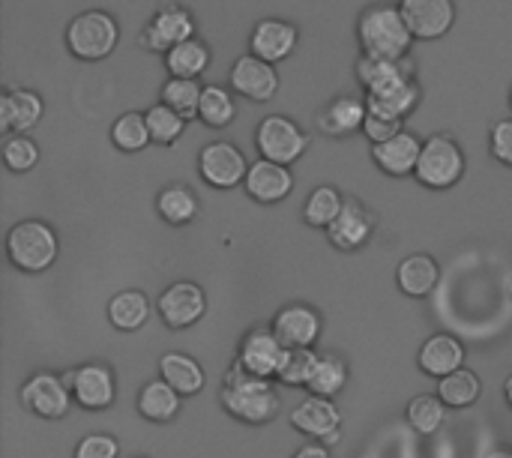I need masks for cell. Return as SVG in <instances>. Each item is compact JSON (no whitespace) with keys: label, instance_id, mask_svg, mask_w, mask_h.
<instances>
[{"label":"cell","instance_id":"6da1fadb","mask_svg":"<svg viewBox=\"0 0 512 458\" xmlns=\"http://www.w3.org/2000/svg\"><path fill=\"white\" fill-rule=\"evenodd\" d=\"M219 402L234 420H240L246 426H267L282 411V399H279L273 381L249 375L237 363L225 372Z\"/></svg>","mask_w":512,"mask_h":458},{"label":"cell","instance_id":"7a4b0ae2","mask_svg":"<svg viewBox=\"0 0 512 458\" xmlns=\"http://www.w3.org/2000/svg\"><path fill=\"white\" fill-rule=\"evenodd\" d=\"M357 39L363 45V54L369 57H384V60H402L411 57V42L414 33L402 15L399 6L393 3H372L360 12L357 21Z\"/></svg>","mask_w":512,"mask_h":458},{"label":"cell","instance_id":"3957f363","mask_svg":"<svg viewBox=\"0 0 512 458\" xmlns=\"http://www.w3.org/2000/svg\"><path fill=\"white\" fill-rule=\"evenodd\" d=\"M6 255H9L12 267L36 276V273H45L57 261L60 243H57V234L48 222L24 219V222L12 225L6 234Z\"/></svg>","mask_w":512,"mask_h":458},{"label":"cell","instance_id":"277c9868","mask_svg":"<svg viewBox=\"0 0 512 458\" xmlns=\"http://www.w3.org/2000/svg\"><path fill=\"white\" fill-rule=\"evenodd\" d=\"M120 42V24L105 9H84L66 27V48L84 63L105 60Z\"/></svg>","mask_w":512,"mask_h":458},{"label":"cell","instance_id":"5b68a950","mask_svg":"<svg viewBox=\"0 0 512 458\" xmlns=\"http://www.w3.org/2000/svg\"><path fill=\"white\" fill-rule=\"evenodd\" d=\"M465 174V150L453 135H432L423 141V153L414 177L426 189H453Z\"/></svg>","mask_w":512,"mask_h":458},{"label":"cell","instance_id":"8992f818","mask_svg":"<svg viewBox=\"0 0 512 458\" xmlns=\"http://www.w3.org/2000/svg\"><path fill=\"white\" fill-rule=\"evenodd\" d=\"M255 147H258L261 159L279 162V165H288L291 168V162H297L306 153L309 138H306V132L291 117L270 114L255 129Z\"/></svg>","mask_w":512,"mask_h":458},{"label":"cell","instance_id":"52a82bcc","mask_svg":"<svg viewBox=\"0 0 512 458\" xmlns=\"http://www.w3.org/2000/svg\"><path fill=\"white\" fill-rule=\"evenodd\" d=\"M195 36V15L180 3H162L144 24L138 42L153 54H168L174 45Z\"/></svg>","mask_w":512,"mask_h":458},{"label":"cell","instance_id":"ba28073f","mask_svg":"<svg viewBox=\"0 0 512 458\" xmlns=\"http://www.w3.org/2000/svg\"><path fill=\"white\" fill-rule=\"evenodd\" d=\"M24 411H30L39 420H63L72 408V390L63 384L60 375L54 372H36L24 381L18 393Z\"/></svg>","mask_w":512,"mask_h":458},{"label":"cell","instance_id":"9c48e42d","mask_svg":"<svg viewBox=\"0 0 512 458\" xmlns=\"http://www.w3.org/2000/svg\"><path fill=\"white\" fill-rule=\"evenodd\" d=\"M291 426L309 441H318L324 447H336L342 441V411L333 399L306 396L291 411Z\"/></svg>","mask_w":512,"mask_h":458},{"label":"cell","instance_id":"30bf717a","mask_svg":"<svg viewBox=\"0 0 512 458\" xmlns=\"http://www.w3.org/2000/svg\"><path fill=\"white\" fill-rule=\"evenodd\" d=\"M198 174L204 183H210L216 189H234V186L246 183L249 162L240 147H234L228 141H210L198 153Z\"/></svg>","mask_w":512,"mask_h":458},{"label":"cell","instance_id":"8fae6325","mask_svg":"<svg viewBox=\"0 0 512 458\" xmlns=\"http://www.w3.org/2000/svg\"><path fill=\"white\" fill-rule=\"evenodd\" d=\"M156 309H159V318L168 330H189L192 324H198L204 318L207 294L198 282L180 279L162 291Z\"/></svg>","mask_w":512,"mask_h":458},{"label":"cell","instance_id":"7c38bea8","mask_svg":"<svg viewBox=\"0 0 512 458\" xmlns=\"http://www.w3.org/2000/svg\"><path fill=\"white\" fill-rule=\"evenodd\" d=\"M285 345L279 342V336L273 333V327H252L243 339H240V351H237V366L255 378H267L273 381L282 357H285Z\"/></svg>","mask_w":512,"mask_h":458},{"label":"cell","instance_id":"4fadbf2b","mask_svg":"<svg viewBox=\"0 0 512 458\" xmlns=\"http://www.w3.org/2000/svg\"><path fill=\"white\" fill-rule=\"evenodd\" d=\"M231 90L249 102H270L279 90V72L255 54H240L231 66Z\"/></svg>","mask_w":512,"mask_h":458},{"label":"cell","instance_id":"5bb4252c","mask_svg":"<svg viewBox=\"0 0 512 458\" xmlns=\"http://www.w3.org/2000/svg\"><path fill=\"white\" fill-rule=\"evenodd\" d=\"M270 327L285 348H315L324 321L309 303H288L276 312Z\"/></svg>","mask_w":512,"mask_h":458},{"label":"cell","instance_id":"9a60e30c","mask_svg":"<svg viewBox=\"0 0 512 458\" xmlns=\"http://www.w3.org/2000/svg\"><path fill=\"white\" fill-rule=\"evenodd\" d=\"M414 39H441L456 24V3L453 0H402L399 3Z\"/></svg>","mask_w":512,"mask_h":458},{"label":"cell","instance_id":"2e32d148","mask_svg":"<svg viewBox=\"0 0 512 458\" xmlns=\"http://www.w3.org/2000/svg\"><path fill=\"white\" fill-rule=\"evenodd\" d=\"M420 105V84L414 75H405V78H396V81H387L375 90L366 93V108L369 114H378V117H390V120H402L414 114V108Z\"/></svg>","mask_w":512,"mask_h":458},{"label":"cell","instance_id":"e0dca14e","mask_svg":"<svg viewBox=\"0 0 512 458\" xmlns=\"http://www.w3.org/2000/svg\"><path fill=\"white\" fill-rule=\"evenodd\" d=\"M72 399L84 411H105L117 399V381L114 372L105 363H84L75 369Z\"/></svg>","mask_w":512,"mask_h":458},{"label":"cell","instance_id":"ac0fdd59","mask_svg":"<svg viewBox=\"0 0 512 458\" xmlns=\"http://www.w3.org/2000/svg\"><path fill=\"white\" fill-rule=\"evenodd\" d=\"M297 27L285 18H261L255 27H252V36H249V54L267 60V63H279L285 57L294 54L297 48Z\"/></svg>","mask_w":512,"mask_h":458},{"label":"cell","instance_id":"d6986e66","mask_svg":"<svg viewBox=\"0 0 512 458\" xmlns=\"http://www.w3.org/2000/svg\"><path fill=\"white\" fill-rule=\"evenodd\" d=\"M372 231H375V216L357 198H345L339 219L327 228V240L339 252H357L369 243Z\"/></svg>","mask_w":512,"mask_h":458},{"label":"cell","instance_id":"ffe728a7","mask_svg":"<svg viewBox=\"0 0 512 458\" xmlns=\"http://www.w3.org/2000/svg\"><path fill=\"white\" fill-rule=\"evenodd\" d=\"M246 195L258 204H279L291 195L294 189V174L288 165H279V162H267V159H258L249 165V174H246V183H243Z\"/></svg>","mask_w":512,"mask_h":458},{"label":"cell","instance_id":"44dd1931","mask_svg":"<svg viewBox=\"0 0 512 458\" xmlns=\"http://www.w3.org/2000/svg\"><path fill=\"white\" fill-rule=\"evenodd\" d=\"M45 114V102L36 90L12 87L0 96V129L6 135H27Z\"/></svg>","mask_w":512,"mask_h":458},{"label":"cell","instance_id":"7402d4cb","mask_svg":"<svg viewBox=\"0 0 512 458\" xmlns=\"http://www.w3.org/2000/svg\"><path fill=\"white\" fill-rule=\"evenodd\" d=\"M420 153H423V141L402 129L396 138L384 141V144H372V159L375 165L390 174V177H408L417 171V162H420Z\"/></svg>","mask_w":512,"mask_h":458},{"label":"cell","instance_id":"603a6c76","mask_svg":"<svg viewBox=\"0 0 512 458\" xmlns=\"http://www.w3.org/2000/svg\"><path fill=\"white\" fill-rule=\"evenodd\" d=\"M417 366L429 378L441 381V378L465 369V345L456 336H450V333H435L432 339L423 342V348L417 354Z\"/></svg>","mask_w":512,"mask_h":458},{"label":"cell","instance_id":"cb8c5ba5","mask_svg":"<svg viewBox=\"0 0 512 458\" xmlns=\"http://www.w3.org/2000/svg\"><path fill=\"white\" fill-rule=\"evenodd\" d=\"M366 114H369L366 96L360 99V96L345 93V96H336L324 105V111L318 114V126L330 138H348L354 132H363Z\"/></svg>","mask_w":512,"mask_h":458},{"label":"cell","instance_id":"d4e9b609","mask_svg":"<svg viewBox=\"0 0 512 458\" xmlns=\"http://www.w3.org/2000/svg\"><path fill=\"white\" fill-rule=\"evenodd\" d=\"M396 282H399V291L411 300H423L429 297L438 282H441V267L432 255L426 252H417V255H408L399 270H396Z\"/></svg>","mask_w":512,"mask_h":458},{"label":"cell","instance_id":"484cf974","mask_svg":"<svg viewBox=\"0 0 512 458\" xmlns=\"http://www.w3.org/2000/svg\"><path fill=\"white\" fill-rule=\"evenodd\" d=\"M159 378L168 381L180 396H198L207 384L201 363L189 354H180V351H168L159 357Z\"/></svg>","mask_w":512,"mask_h":458},{"label":"cell","instance_id":"4316f807","mask_svg":"<svg viewBox=\"0 0 512 458\" xmlns=\"http://www.w3.org/2000/svg\"><path fill=\"white\" fill-rule=\"evenodd\" d=\"M180 399H183V396H180L168 381L153 378V381H147V384L141 387V393H138V414H141L147 423L165 426V423L177 420V414H180Z\"/></svg>","mask_w":512,"mask_h":458},{"label":"cell","instance_id":"83f0119b","mask_svg":"<svg viewBox=\"0 0 512 458\" xmlns=\"http://www.w3.org/2000/svg\"><path fill=\"white\" fill-rule=\"evenodd\" d=\"M108 321L120 333H135L150 321V300L144 291H120L108 300Z\"/></svg>","mask_w":512,"mask_h":458},{"label":"cell","instance_id":"f1b7e54d","mask_svg":"<svg viewBox=\"0 0 512 458\" xmlns=\"http://www.w3.org/2000/svg\"><path fill=\"white\" fill-rule=\"evenodd\" d=\"M156 210H159L162 222L183 228L198 219V195L186 183H171L156 195Z\"/></svg>","mask_w":512,"mask_h":458},{"label":"cell","instance_id":"f546056e","mask_svg":"<svg viewBox=\"0 0 512 458\" xmlns=\"http://www.w3.org/2000/svg\"><path fill=\"white\" fill-rule=\"evenodd\" d=\"M165 66H168L171 78H201L210 66V45L204 39L192 36L165 54Z\"/></svg>","mask_w":512,"mask_h":458},{"label":"cell","instance_id":"4dcf8cb0","mask_svg":"<svg viewBox=\"0 0 512 458\" xmlns=\"http://www.w3.org/2000/svg\"><path fill=\"white\" fill-rule=\"evenodd\" d=\"M405 75H414V60L411 57H402V60H384V57H369V54H360L357 60V81L360 87L369 93L387 81H396V78H405Z\"/></svg>","mask_w":512,"mask_h":458},{"label":"cell","instance_id":"1f68e13d","mask_svg":"<svg viewBox=\"0 0 512 458\" xmlns=\"http://www.w3.org/2000/svg\"><path fill=\"white\" fill-rule=\"evenodd\" d=\"M480 393H483V381L471 369H459V372H453V375L438 381V399L447 408H453V411L471 408L480 399Z\"/></svg>","mask_w":512,"mask_h":458},{"label":"cell","instance_id":"d6a6232c","mask_svg":"<svg viewBox=\"0 0 512 458\" xmlns=\"http://www.w3.org/2000/svg\"><path fill=\"white\" fill-rule=\"evenodd\" d=\"M345 384H348V363L336 354H321L306 390H309V396L336 399L345 390Z\"/></svg>","mask_w":512,"mask_h":458},{"label":"cell","instance_id":"836d02e7","mask_svg":"<svg viewBox=\"0 0 512 458\" xmlns=\"http://www.w3.org/2000/svg\"><path fill=\"white\" fill-rule=\"evenodd\" d=\"M342 207H345V195H342L336 186H318V189H312L309 198H306L303 219H306V225L324 228V231H327V228L339 219Z\"/></svg>","mask_w":512,"mask_h":458},{"label":"cell","instance_id":"e575fe53","mask_svg":"<svg viewBox=\"0 0 512 458\" xmlns=\"http://www.w3.org/2000/svg\"><path fill=\"white\" fill-rule=\"evenodd\" d=\"M408 426L420 435H438L441 426L447 423V405L438 399V393H420L408 402Z\"/></svg>","mask_w":512,"mask_h":458},{"label":"cell","instance_id":"d590c367","mask_svg":"<svg viewBox=\"0 0 512 458\" xmlns=\"http://www.w3.org/2000/svg\"><path fill=\"white\" fill-rule=\"evenodd\" d=\"M237 117V105H234V96L231 90L219 87V84H207L204 93H201V111H198V120L210 129H225L231 126Z\"/></svg>","mask_w":512,"mask_h":458},{"label":"cell","instance_id":"8d00e7d4","mask_svg":"<svg viewBox=\"0 0 512 458\" xmlns=\"http://www.w3.org/2000/svg\"><path fill=\"white\" fill-rule=\"evenodd\" d=\"M201 93H204V87L198 84V78H168L162 84V102L168 108H174L183 120L198 117V111H201Z\"/></svg>","mask_w":512,"mask_h":458},{"label":"cell","instance_id":"74e56055","mask_svg":"<svg viewBox=\"0 0 512 458\" xmlns=\"http://www.w3.org/2000/svg\"><path fill=\"white\" fill-rule=\"evenodd\" d=\"M150 126H147V117L138 114V111H126L114 120L111 126V144L123 153H141L147 144H150Z\"/></svg>","mask_w":512,"mask_h":458},{"label":"cell","instance_id":"f35d334b","mask_svg":"<svg viewBox=\"0 0 512 458\" xmlns=\"http://www.w3.org/2000/svg\"><path fill=\"white\" fill-rule=\"evenodd\" d=\"M318 357L321 354H315L312 348H288L282 357V366L276 372V381L285 387H309Z\"/></svg>","mask_w":512,"mask_h":458},{"label":"cell","instance_id":"ab89813d","mask_svg":"<svg viewBox=\"0 0 512 458\" xmlns=\"http://www.w3.org/2000/svg\"><path fill=\"white\" fill-rule=\"evenodd\" d=\"M144 117H147V126H150V138H153L156 144H162V147L177 144L180 135H183V129H186V120H183L174 108H168L165 102L150 105V108L144 111Z\"/></svg>","mask_w":512,"mask_h":458},{"label":"cell","instance_id":"60d3db41","mask_svg":"<svg viewBox=\"0 0 512 458\" xmlns=\"http://www.w3.org/2000/svg\"><path fill=\"white\" fill-rule=\"evenodd\" d=\"M3 162L9 171L15 174H24V171H33L36 162H39V147L33 138L27 135H9L6 144H3Z\"/></svg>","mask_w":512,"mask_h":458},{"label":"cell","instance_id":"b9f144b4","mask_svg":"<svg viewBox=\"0 0 512 458\" xmlns=\"http://www.w3.org/2000/svg\"><path fill=\"white\" fill-rule=\"evenodd\" d=\"M120 456V441L108 432H93L78 441L72 458H117Z\"/></svg>","mask_w":512,"mask_h":458},{"label":"cell","instance_id":"7bdbcfd3","mask_svg":"<svg viewBox=\"0 0 512 458\" xmlns=\"http://www.w3.org/2000/svg\"><path fill=\"white\" fill-rule=\"evenodd\" d=\"M489 150L498 162L512 168V117H504L492 126L489 132Z\"/></svg>","mask_w":512,"mask_h":458},{"label":"cell","instance_id":"ee69618b","mask_svg":"<svg viewBox=\"0 0 512 458\" xmlns=\"http://www.w3.org/2000/svg\"><path fill=\"white\" fill-rule=\"evenodd\" d=\"M402 132V120H390V117H378V114H366V123H363V135L372 141V144H384L390 138H396Z\"/></svg>","mask_w":512,"mask_h":458},{"label":"cell","instance_id":"f6af8a7d","mask_svg":"<svg viewBox=\"0 0 512 458\" xmlns=\"http://www.w3.org/2000/svg\"><path fill=\"white\" fill-rule=\"evenodd\" d=\"M291 458H336L330 453V447H324V444H318V441H312V444H306V447H300L297 453Z\"/></svg>","mask_w":512,"mask_h":458},{"label":"cell","instance_id":"bcb514c9","mask_svg":"<svg viewBox=\"0 0 512 458\" xmlns=\"http://www.w3.org/2000/svg\"><path fill=\"white\" fill-rule=\"evenodd\" d=\"M483 458H512L510 447H495V450H489Z\"/></svg>","mask_w":512,"mask_h":458},{"label":"cell","instance_id":"7dc6e473","mask_svg":"<svg viewBox=\"0 0 512 458\" xmlns=\"http://www.w3.org/2000/svg\"><path fill=\"white\" fill-rule=\"evenodd\" d=\"M504 399H507V405L512 408V375L504 381Z\"/></svg>","mask_w":512,"mask_h":458},{"label":"cell","instance_id":"c3c4849f","mask_svg":"<svg viewBox=\"0 0 512 458\" xmlns=\"http://www.w3.org/2000/svg\"><path fill=\"white\" fill-rule=\"evenodd\" d=\"M510 300H512V279H510Z\"/></svg>","mask_w":512,"mask_h":458},{"label":"cell","instance_id":"681fc988","mask_svg":"<svg viewBox=\"0 0 512 458\" xmlns=\"http://www.w3.org/2000/svg\"><path fill=\"white\" fill-rule=\"evenodd\" d=\"M510 105H512V90H510Z\"/></svg>","mask_w":512,"mask_h":458},{"label":"cell","instance_id":"f907efd6","mask_svg":"<svg viewBox=\"0 0 512 458\" xmlns=\"http://www.w3.org/2000/svg\"><path fill=\"white\" fill-rule=\"evenodd\" d=\"M138 458H141V456H138Z\"/></svg>","mask_w":512,"mask_h":458}]
</instances>
